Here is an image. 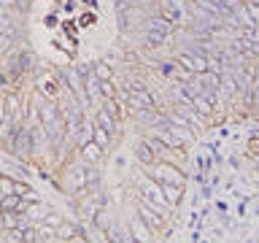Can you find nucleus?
Instances as JSON below:
<instances>
[{"mask_svg":"<svg viewBox=\"0 0 259 243\" xmlns=\"http://www.w3.org/2000/svg\"><path fill=\"white\" fill-rule=\"evenodd\" d=\"M78 235H81V230L73 222H62L60 227H57V238L60 240H76Z\"/></svg>","mask_w":259,"mask_h":243,"instance_id":"0eeeda50","label":"nucleus"},{"mask_svg":"<svg viewBox=\"0 0 259 243\" xmlns=\"http://www.w3.org/2000/svg\"><path fill=\"white\" fill-rule=\"evenodd\" d=\"M49 211L40 206V202H27V208H24V216L30 219V222H44V216Z\"/></svg>","mask_w":259,"mask_h":243,"instance_id":"6e6552de","label":"nucleus"},{"mask_svg":"<svg viewBox=\"0 0 259 243\" xmlns=\"http://www.w3.org/2000/svg\"><path fill=\"white\" fill-rule=\"evenodd\" d=\"M30 133H32V154L44 151L46 146H49V133H46V127H44V125L30 127Z\"/></svg>","mask_w":259,"mask_h":243,"instance_id":"39448f33","label":"nucleus"},{"mask_svg":"<svg viewBox=\"0 0 259 243\" xmlns=\"http://www.w3.org/2000/svg\"><path fill=\"white\" fill-rule=\"evenodd\" d=\"M35 230H38V238L44 243H52V240H60L57 238V227L49 224V222H35Z\"/></svg>","mask_w":259,"mask_h":243,"instance_id":"423d86ee","label":"nucleus"},{"mask_svg":"<svg viewBox=\"0 0 259 243\" xmlns=\"http://www.w3.org/2000/svg\"><path fill=\"white\" fill-rule=\"evenodd\" d=\"M3 240L6 243H27V240H24V230H6Z\"/></svg>","mask_w":259,"mask_h":243,"instance_id":"1a4fd4ad","label":"nucleus"},{"mask_svg":"<svg viewBox=\"0 0 259 243\" xmlns=\"http://www.w3.org/2000/svg\"><path fill=\"white\" fill-rule=\"evenodd\" d=\"M6 27H8V24H3V22H0V35H3V32H6Z\"/></svg>","mask_w":259,"mask_h":243,"instance_id":"f8f14e48","label":"nucleus"},{"mask_svg":"<svg viewBox=\"0 0 259 243\" xmlns=\"http://www.w3.org/2000/svg\"><path fill=\"white\" fill-rule=\"evenodd\" d=\"M0 211H3V208H0Z\"/></svg>","mask_w":259,"mask_h":243,"instance_id":"ddd939ff","label":"nucleus"},{"mask_svg":"<svg viewBox=\"0 0 259 243\" xmlns=\"http://www.w3.org/2000/svg\"><path fill=\"white\" fill-rule=\"evenodd\" d=\"M44 222H49V224H54V227H60V224L65 222V219H62L60 214H57V211H49V214L44 216Z\"/></svg>","mask_w":259,"mask_h":243,"instance_id":"9d476101","label":"nucleus"},{"mask_svg":"<svg viewBox=\"0 0 259 243\" xmlns=\"http://www.w3.org/2000/svg\"><path fill=\"white\" fill-rule=\"evenodd\" d=\"M8 151L16 154V157H30V154H32V133H30V127H24V125L16 127L14 141H11V146H8Z\"/></svg>","mask_w":259,"mask_h":243,"instance_id":"f257e3e1","label":"nucleus"},{"mask_svg":"<svg viewBox=\"0 0 259 243\" xmlns=\"http://www.w3.org/2000/svg\"><path fill=\"white\" fill-rule=\"evenodd\" d=\"M76 151H78V162H84V165H95V168L100 165L103 157H105V151H103L95 141L84 143V146H81V149H76Z\"/></svg>","mask_w":259,"mask_h":243,"instance_id":"f03ea898","label":"nucleus"},{"mask_svg":"<svg viewBox=\"0 0 259 243\" xmlns=\"http://www.w3.org/2000/svg\"><path fill=\"white\" fill-rule=\"evenodd\" d=\"M16 6H19V8H27V0H16Z\"/></svg>","mask_w":259,"mask_h":243,"instance_id":"9b49d317","label":"nucleus"},{"mask_svg":"<svg viewBox=\"0 0 259 243\" xmlns=\"http://www.w3.org/2000/svg\"><path fill=\"white\" fill-rule=\"evenodd\" d=\"M92 70L100 81H113V76H116V65H111L108 60H95Z\"/></svg>","mask_w":259,"mask_h":243,"instance_id":"7ed1b4c3","label":"nucleus"},{"mask_svg":"<svg viewBox=\"0 0 259 243\" xmlns=\"http://www.w3.org/2000/svg\"><path fill=\"white\" fill-rule=\"evenodd\" d=\"M170 40L167 32H159V30H146L143 32V46L146 49H159V46H165Z\"/></svg>","mask_w":259,"mask_h":243,"instance_id":"20e7f679","label":"nucleus"}]
</instances>
